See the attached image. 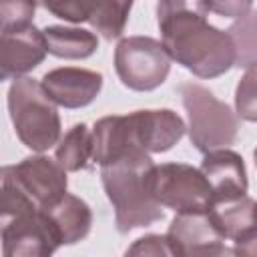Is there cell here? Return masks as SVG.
Instances as JSON below:
<instances>
[{"instance_id":"9","label":"cell","mask_w":257,"mask_h":257,"mask_svg":"<svg viewBox=\"0 0 257 257\" xmlns=\"http://www.w3.org/2000/svg\"><path fill=\"white\" fill-rule=\"evenodd\" d=\"M4 171L20 185V189L40 207H50L60 197L66 195L68 179L66 169L56 161L44 155H32L22 159L16 165L4 167Z\"/></svg>"},{"instance_id":"6","label":"cell","mask_w":257,"mask_h":257,"mask_svg":"<svg viewBox=\"0 0 257 257\" xmlns=\"http://www.w3.org/2000/svg\"><path fill=\"white\" fill-rule=\"evenodd\" d=\"M151 189L157 203L175 213L209 211L215 197L203 171L187 163L155 165Z\"/></svg>"},{"instance_id":"16","label":"cell","mask_w":257,"mask_h":257,"mask_svg":"<svg viewBox=\"0 0 257 257\" xmlns=\"http://www.w3.org/2000/svg\"><path fill=\"white\" fill-rule=\"evenodd\" d=\"M209 213L225 235V239L231 241L257 225V201H253L247 193L213 199Z\"/></svg>"},{"instance_id":"24","label":"cell","mask_w":257,"mask_h":257,"mask_svg":"<svg viewBox=\"0 0 257 257\" xmlns=\"http://www.w3.org/2000/svg\"><path fill=\"white\" fill-rule=\"evenodd\" d=\"M126 255H155V257H161V255H173L171 253V247L167 243V235H145V237H139L128 249H126Z\"/></svg>"},{"instance_id":"26","label":"cell","mask_w":257,"mask_h":257,"mask_svg":"<svg viewBox=\"0 0 257 257\" xmlns=\"http://www.w3.org/2000/svg\"><path fill=\"white\" fill-rule=\"evenodd\" d=\"M233 255H257V225L233 239Z\"/></svg>"},{"instance_id":"2","label":"cell","mask_w":257,"mask_h":257,"mask_svg":"<svg viewBox=\"0 0 257 257\" xmlns=\"http://www.w3.org/2000/svg\"><path fill=\"white\" fill-rule=\"evenodd\" d=\"M155 163L143 149L128 151L116 161L100 167L104 193L114 209L118 233L149 227L163 219V205L157 203L151 189Z\"/></svg>"},{"instance_id":"19","label":"cell","mask_w":257,"mask_h":257,"mask_svg":"<svg viewBox=\"0 0 257 257\" xmlns=\"http://www.w3.org/2000/svg\"><path fill=\"white\" fill-rule=\"evenodd\" d=\"M133 2L135 0H98L88 24L104 40L120 38L124 32L128 14H131Z\"/></svg>"},{"instance_id":"20","label":"cell","mask_w":257,"mask_h":257,"mask_svg":"<svg viewBox=\"0 0 257 257\" xmlns=\"http://www.w3.org/2000/svg\"><path fill=\"white\" fill-rule=\"evenodd\" d=\"M227 32L231 34L235 44V66H257V10H251L245 16L237 18Z\"/></svg>"},{"instance_id":"12","label":"cell","mask_w":257,"mask_h":257,"mask_svg":"<svg viewBox=\"0 0 257 257\" xmlns=\"http://www.w3.org/2000/svg\"><path fill=\"white\" fill-rule=\"evenodd\" d=\"M126 116L135 143L151 155L171 151L187 133L185 120L171 108L135 110Z\"/></svg>"},{"instance_id":"1","label":"cell","mask_w":257,"mask_h":257,"mask_svg":"<svg viewBox=\"0 0 257 257\" xmlns=\"http://www.w3.org/2000/svg\"><path fill=\"white\" fill-rule=\"evenodd\" d=\"M205 0H159L157 24L169 56L199 78H217L235 66V44L227 30L207 22Z\"/></svg>"},{"instance_id":"27","label":"cell","mask_w":257,"mask_h":257,"mask_svg":"<svg viewBox=\"0 0 257 257\" xmlns=\"http://www.w3.org/2000/svg\"><path fill=\"white\" fill-rule=\"evenodd\" d=\"M253 159H255V167H257V147H255V151H253Z\"/></svg>"},{"instance_id":"4","label":"cell","mask_w":257,"mask_h":257,"mask_svg":"<svg viewBox=\"0 0 257 257\" xmlns=\"http://www.w3.org/2000/svg\"><path fill=\"white\" fill-rule=\"evenodd\" d=\"M183 106L189 116V139L199 153L227 149L235 143L239 120L229 104L219 100L209 88L187 80L179 86Z\"/></svg>"},{"instance_id":"17","label":"cell","mask_w":257,"mask_h":257,"mask_svg":"<svg viewBox=\"0 0 257 257\" xmlns=\"http://www.w3.org/2000/svg\"><path fill=\"white\" fill-rule=\"evenodd\" d=\"M44 36L48 42V54L64 60H82L96 52L98 38L94 32L74 26H46Z\"/></svg>"},{"instance_id":"23","label":"cell","mask_w":257,"mask_h":257,"mask_svg":"<svg viewBox=\"0 0 257 257\" xmlns=\"http://www.w3.org/2000/svg\"><path fill=\"white\" fill-rule=\"evenodd\" d=\"M38 0H0V32L32 24Z\"/></svg>"},{"instance_id":"5","label":"cell","mask_w":257,"mask_h":257,"mask_svg":"<svg viewBox=\"0 0 257 257\" xmlns=\"http://www.w3.org/2000/svg\"><path fill=\"white\" fill-rule=\"evenodd\" d=\"M171 60L165 44L151 36H126L114 48L116 76L137 92L159 88L171 72Z\"/></svg>"},{"instance_id":"11","label":"cell","mask_w":257,"mask_h":257,"mask_svg":"<svg viewBox=\"0 0 257 257\" xmlns=\"http://www.w3.org/2000/svg\"><path fill=\"white\" fill-rule=\"evenodd\" d=\"M42 88L62 108L88 106L102 90V74L88 68L62 66L48 70L42 80Z\"/></svg>"},{"instance_id":"22","label":"cell","mask_w":257,"mask_h":257,"mask_svg":"<svg viewBox=\"0 0 257 257\" xmlns=\"http://www.w3.org/2000/svg\"><path fill=\"white\" fill-rule=\"evenodd\" d=\"M96 2L98 0H38V4L46 12L72 24L88 22L90 16L94 14Z\"/></svg>"},{"instance_id":"14","label":"cell","mask_w":257,"mask_h":257,"mask_svg":"<svg viewBox=\"0 0 257 257\" xmlns=\"http://www.w3.org/2000/svg\"><path fill=\"white\" fill-rule=\"evenodd\" d=\"M42 211L48 215L62 245H74L90 233L92 211L88 203L76 195L66 193L64 197H60L50 207H44Z\"/></svg>"},{"instance_id":"10","label":"cell","mask_w":257,"mask_h":257,"mask_svg":"<svg viewBox=\"0 0 257 257\" xmlns=\"http://www.w3.org/2000/svg\"><path fill=\"white\" fill-rule=\"evenodd\" d=\"M48 54L44 30L34 24L0 32V78L16 80L34 70Z\"/></svg>"},{"instance_id":"18","label":"cell","mask_w":257,"mask_h":257,"mask_svg":"<svg viewBox=\"0 0 257 257\" xmlns=\"http://www.w3.org/2000/svg\"><path fill=\"white\" fill-rule=\"evenodd\" d=\"M92 131L84 122H78L70 126L64 137H60V141L56 143L54 159L68 173H76L88 167V161L92 159Z\"/></svg>"},{"instance_id":"15","label":"cell","mask_w":257,"mask_h":257,"mask_svg":"<svg viewBox=\"0 0 257 257\" xmlns=\"http://www.w3.org/2000/svg\"><path fill=\"white\" fill-rule=\"evenodd\" d=\"M92 161L102 165H108L116 161L118 157L126 155L128 151L141 149L135 143L128 116H102L92 126Z\"/></svg>"},{"instance_id":"13","label":"cell","mask_w":257,"mask_h":257,"mask_svg":"<svg viewBox=\"0 0 257 257\" xmlns=\"http://www.w3.org/2000/svg\"><path fill=\"white\" fill-rule=\"evenodd\" d=\"M201 171L213 189V199L245 195L249 189L245 163L241 155L231 151L229 147L205 153Z\"/></svg>"},{"instance_id":"3","label":"cell","mask_w":257,"mask_h":257,"mask_svg":"<svg viewBox=\"0 0 257 257\" xmlns=\"http://www.w3.org/2000/svg\"><path fill=\"white\" fill-rule=\"evenodd\" d=\"M56 102L42 84L22 76L8 88V112L20 143L36 153H44L60 141V116Z\"/></svg>"},{"instance_id":"7","label":"cell","mask_w":257,"mask_h":257,"mask_svg":"<svg viewBox=\"0 0 257 257\" xmlns=\"http://www.w3.org/2000/svg\"><path fill=\"white\" fill-rule=\"evenodd\" d=\"M4 257H48L62 247L48 215L42 209L2 219Z\"/></svg>"},{"instance_id":"21","label":"cell","mask_w":257,"mask_h":257,"mask_svg":"<svg viewBox=\"0 0 257 257\" xmlns=\"http://www.w3.org/2000/svg\"><path fill=\"white\" fill-rule=\"evenodd\" d=\"M235 112L247 122H257V66H249L237 82Z\"/></svg>"},{"instance_id":"25","label":"cell","mask_w":257,"mask_h":257,"mask_svg":"<svg viewBox=\"0 0 257 257\" xmlns=\"http://www.w3.org/2000/svg\"><path fill=\"white\" fill-rule=\"evenodd\" d=\"M209 12L223 16V18H241L247 12H251L253 0H205Z\"/></svg>"},{"instance_id":"8","label":"cell","mask_w":257,"mask_h":257,"mask_svg":"<svg viewBox=\"0 0 257 257\" xmlns=\"http://www.w3.org/2000/svg\"><path fill=\"white\" fill-rule=\"evenodd\" d=\"M167 243L173 255H233L209 211L177 213L167 229Z\"/></svg>"}]
</instances>
